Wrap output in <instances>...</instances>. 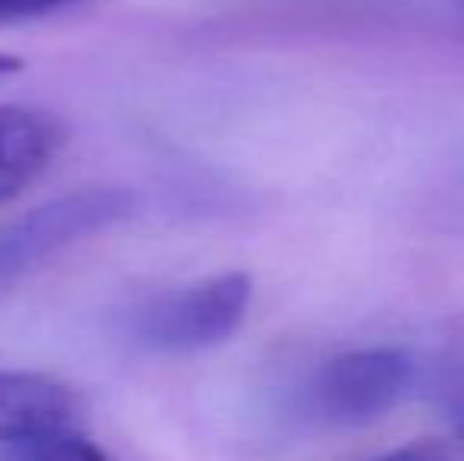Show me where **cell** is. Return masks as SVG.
Masks as SVG:
<instances>
[{
	"mask_svg": "<svg viewBox=\"0 0 464 461\" xmlns=\"http://www.w3.org/2000/svg\"><path fill=\"white\" fill-rule=\"evenodd\" d=\"M133 206L136 199L130 190L95 187V190L67 193L25 212L23 218L0 228V278L32 269L76 240L114 228L117 222L133 216Z\"/></svg>",
	"mask_w": 464,
	"mask_h": 461,
	"instance_id": "obj_3",
	"label": "cell"
},
{
	"mask_svg": "<svg viewBox=\"0 0 464 461\" xmlns=\"http://www.w3.org/2000/svg\"><path fill=\"white\" fill-rule=\"evenodd\" d=\"M6 461H121L114 452L98 446L92 437L70 427V430H57L48 437L29 439L6 449Z\"/></svg>",
	"mask_w": 464,
	"mask_h": 461,
	"instance_id": "obj_6",
	"label": "cell"
},
{
	"mask_svg": "<svg viewBox=\"0 0 464 461\" xmlns=\"http://www.w3.org/2000/svg\"><path fill=\"white\" fill-rule=\"evenodd\" d=\"M67 142L57 114L29 105H0V206L32 187Z\"/></svg>",
	"mask_w": 464,
	"mask_h": 461,
	"instance_id": "obj_5",
	"label": "cell"
},
{
	"mask_svg": "<svg viewBox=\"0 0 464 461\" xmlns=\"http://www.w3.org/2000/svg\"><path fill=\"white\" fill-rule=\"evenodd\" d=\"M449 411H452L455 430H459V433H461V439H464V382L452 392V401H449Z\"/></svg>",
	"mask_w": 464,
	"mask_h": 461,
	"instance_id": "obj_9",
	"label": "cell"
},
{
	"mask_svg": "<svg viewBox=\"0 0 464 461\" xmlns=\"http://www.w3.org/2000/svg\"><path fill=\"white\" fill-rule=\"evenodd\" d=\"M253 278L246 272L202 278L180 291L152 297L136 313L133 335L152 351L193 354L227 341L246 320Z\"/></svg>",
	"mask_w": 464,
	"mask_h": 461,
	"instance_id": "obj_1",
	"label": "cell"
},
{
	"mask_svg": "<svg viewBox=\"0 0 464 461\" xmlns=\"http://www.w3.org/2000/svg\"><path fill=\"white\" fill-rule=\"evenodd\" d=\"M76 0H0V23H10V19H29L42 16V13L61 10Z\"/></svg>",
	"mask_w": 464,
	"mask_h": 461,
	"instance_id": "obj_8",
	"label": "cell"
},
{
	"mask_svg": "<svg viewBox=\"0 0 464 461\" xmlns=\"http://www.w3.org/2000/svg\"><path fill=\"white\" fill-rule=\"evenodd\" d=\"M379 461H464V443L440 437L411 439V443L398 446V449H392L389 456H382Z\"/></svg>",
	"mask_w": 464,
	"mask_h": 461,
	"instance_id": "obj_7",
	"label": "cell"
},
{
	"mask_svg": "<svg viewBox=\"0 0 464 461\" xmlns=\"http://www.w3.org/2000/svg\"><path fill=\"white\" fill-rule=\"evenodd\" d=\"M80 427V395L67 382L29 370H0V446H19Z\"/></svg>",
	"mask_w": 464,
	"mask_h": 461,
	"instance_id": "obj_4",
	"label": "cell"
},
{
	"mask_svg": "<svg viewBox=\"0 0 464 461\" xmlns=\"http://www.w3.org/2000/svg\"><path fill=\"white\" fill-rule=\"evenodd\" d=\"M461 4H464V0H461Z\"/></svg>",
	"mask_w": 464,
	"mask_h": 461,
	"instance_id": "obj_11",
	"label": "cell"
},
{
	"mask_svg": "<svg viewBox=\"0 0 464 461\" xmlns=\"http://www.w3.org/2000/svg\"><path fill=\"white\" fill-rule=\"evenodd\" d=\"M414 360L401 348H357L332 357L313 376L310 411L332 427H363L404 399Z\"/></svg>",
	"mask_w": 464,
	"mask_h": 461,
	"instance_id": "obj_2",
	"label": "cell"
},
{
	"mask_svg": "<svg viewBox=\"0 0 464 461\" xmlns=\"http://www.w3.org/2000/svg\"><path fill=\"white\" fill-rule=\"evenodd\" d=\"M19 70H23V61H19V57L0 54V80H4V76H13V73H19Z\"/></svg>",
	"mask_w": 464,
	"mask_h": 461,
	"instance_id": "obj_10",
	"label": "cell"
}]
</instances>
